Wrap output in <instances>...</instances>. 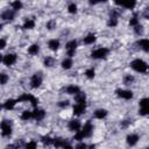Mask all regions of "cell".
I'll list each match as a JSON object with an SVG mask.
<instances>
[{"label": "cell", "instance_id": "6da1fadb", "mask_svg": "<svg viewBox=\"0 0 149 149\" xmlns=\"http://www.w3.org/2000/svg\"><path fill=\"white\" fill-rule=\"evenodd\" d=\"M92 132H93V125L91 123V121H87V122L84 125V127H83L81 129H79V130L76 132V134H74V140L81 141V140H84L85 137H88V136L92 134Z\"/></svg>", "mask_w": 149, "mask_h": 149}, {"label": "cell", "instance_id": "7a4b0ae2", "mask_svg": "<svg viewBox=\"0 0 149 149\" xmlns=\"http://www.w3.org/2000/svg\"><path fill=\"white\" fill-rule=\"evenodd\" d=\"M130 68H132L133 70H135L136 72H140V73H146V72L148 71V65H147V63H146L143 59H140V58H136V59L132 61Z\"/></svg>", "mask_w": 149, "mask_h": 149}, {"label": "cell", "instance_id": "3957f363", "mask_svg": "<svg viewBox=\"0 0 149 149\" xmlns=\"http://www.w3.org/2000/svg\"><path fill=\"white\" fill-rule=\"evenodd\" d=\"M0 129H1V134L5 137H8L12 135V122L10 120H2L0 122Z\"/></svg>", "mask_w": 149, "mask_h": 149}, {"label": "cell", "instance_id": "277c9868", "mask_svg": "<svg viewBox=\"0 0 149 149\" xmlns=\"http://www.w3.org/2000/svg\"><path fill=\"white\" fill-rule=\"evenodd\" d=\"M42 81H43V76H42V72H35L33 76H31V79H30V86L33 88H37L42 85Z\"/></svg>", "mask_w": 149, "mask_h": 149}, {"label": "cell", "instance_id": "5b68a950", "mask_svg": "<svg viewBox=\"0 0 149 149\" xmlns=\"http://www.w3.org/2000/svg\"><path fill=\"white\" fill-rule=\"evenodd\" d=\"M108 52L109 51H108L107 48H98V49H95L94 51L91 52V57L94 58V59H102V58H106Z\"/></svg>", "mask_w": 149, "mask_h": 149}, {"label": "cell", "instance_id": "8992f818", "mask_svg": "<svg viewBox=\"0 0 149 149\" xmlns=\"http://www.w3.org/2000/svg\"><path fill=\"white\" fill-rule=\"evenodd\" d=\"M16 101H17V102H19V101H29L34 107H37V104H38V99L35 98L33 94H28V93H24V94L20 95Z\"/></svg>", "mask_w": 149, "mask_h": 149}, {"label": "cell", "instance_id": "52a82bcc", "mask_svg": "<svg viewBox=\"0 0 149 149\" xmlns=\"http://www.w3.org/2000/svg\"><path fill=\"white\" fill-rule=\"evenodd\" d=\"M140 115H148L149 113V99L148 98H143L140 100V111H139Z\"/></svg>", "mask_w": 149, "mask_h": 149}, {"label": "cell", "instance_id": "ba28073f", "mask_svg": "<svg viewBox=\"0 0 149 149\" xmlns=\"http://www.w3.org/2000/svg\"><path fill=\"white\" fill-rule=\"evenodd\" d=\"M115 93H116V95L119 98H122L125 100H129V99L133 98V92L130 90H121V88H118L115 91Z\"/></svg>", "mask_w": 149, "mask_h": 149}, {"label": "cell", "instance_id": "9c48e42d", "mask_svg": "<svg viewBox=\"0 0 149 149\" xmlns=\"http://www.w3.org/2000/svg\"><path fill=\"white\" fill-rule=\"evenodd\" d=\"M76 48H77V41L76 40H71L66 43L65 45V49H66V52H68V56L72 57L74 55V51H76Z\"/></svg>", "mask_w": 149, "mask_h": 149}, {"label": "cell", "instance_id": "30bf717a", "mask_svg": "<svg viewBox=\"0 0 149 149\" xmlns=\"http://www.w3.org/2000/svg\"><path fill=\"white\" fill-rule=\"evenodd\" d=\"M2 62H3L5 65L10 66V65H13V64L16 62V55H15V54H7V55L3 56Z\"/></svg>", "mask_w": 149, "mask_h": 149}, {"label": "cell", "instance_id": "8fae6325", "mask_svg": "<svg viewBox=\"0 0 149 149\" xmlns=\"http://www.w3.org/2000/svg\"><path fill=\"white\" fill-rule=\"evenodd\" d=\"M69 129L71 130V132H77V130H79L80 128H81V123H80V121L78 120V119H73V120H71L70 122H69Z\"/></svg>", "mask_w": 149, "mask_h": 149}, {"label": "cell", "instance_id": "7c38bea8", "mask_svg": "<svg viewBox=\"0 0 149 149\" xmlns=\"http://www.w3.org/2000/svg\"><path fill=\"white\" fill-rule=\"evenodd\" d=\"M31 113H33V119H35V120H37V121L44 119V116H45V112H44L43 109H41V108H36V107H35V109H34Z\"/></svg>", "mask_w": 149, "mask_h": 149}, {"label": "cell", "instance_id": "4fadbf2b", "mask_svg": "<svg viewBox=\"0 0 149 149\" xmlns=\"http://www.w3.org/2000/svg\"><path fill=\"white\" fill-rule=\"evenodd\" d=\"M85 109H86V106L85 104H76L73 106V114L74 115H81L83 113H85Z\"/></svg>", "mask_w": 149, "mask_h": 149}, {"label": "cell", "instance_id": "5bb4252c", "mask_svg": "<svg viewBox=\"0 0 149 149\" xmlns=\"http://www.w3.org/2000/svg\"><path fill=\"white\" fill-rule=\"evenodd\" d=\"M139 140H140V137H139V135H137V134H129V135L127 136V139H126L127 144H128V146H130V147L135 146V144L139 142Z\"/></svg>", "mask_w": 149, "mask_h": 149}, {"label": "cell", "instance_id": "9a60e30c", "mask_svg": "<svg viewBox=\"0 0 149 149\" xmlns=\"http://www.w3.org/2000/svg\"><path fill=\"white\" fill-rule=\"evenodd\" d=\"M14 16H15L14 10H9V9L5 10V12L1 14V19L6 20V21H12V20L14 19Z\"/></svg>", "mask_w": 149, "mask_h": 149}, {"label": "cell", "instance_id": "2e32d148", "mask_svg": "<svg viewBox=\"0 0 149 149\" xmlns=\"http://www.w3.org/2000/svg\"><path fill=\"white\" fill-rule=\"evenodd\" d=\"M59 45H61V43H59V41H58V40H56V38L50 40V41L48 42V47H49V49H50V50H52V51L58 50Z\"/></svg>", "mask_w": 149, "mask_h": 149}, {"label": "cell", "instance_id": "e0dca14e", "mask_svg": "<svg viewBox=\"0 0 149 149\" xmlns=\"http://www.w3.org/2000/svg\"><path fill=\"white\" fill-rule=\"evenodd\" d=\"M17 101L16 100H14V99H7L5 102H3V108L5 109H7V111H9V109H13L14 107H15V104H16Z\"/></svg>", "mask_w": 149, "mask_h": 149}, {"label": "cell", "instance_id": "ac0fdd59", "mask_svg": "<svg viewBox=\"0 0 149 149\" xmlns=\"http://www.w3.org/2000/svg\"><path fill=\"white\" fill-rule=\"evenodd\" d=\"M137 44L140 45V48L143 50V51H148L149 50V40H147V38H141L139 42H137Z\"/></svg>", "mask_w": 149, "mask_h": 149}, {"label": "cell", "instance_id": "d6986e66", "mask_svg": "<svg viewBox=\"0 0 149 149\" xmlns=\"http://www.w3.org/2000/svg\"><path fill=\"white\" fill-rule=\"evenodd\" d=\"M62 68L64 69V70H69V69H71L72 68V65H73V62H72V58L71 57H68V58H65V59H63V62H62Z\"/></svg>", "mask_w": 149, "mask_h": 149}, {"label": "cell", "instance_id": "ffe728a7", "mask_svg": "<svg viewBox=\"0 0 149 149\" xmlns=\"http://www.w3.org/2000/svg\"><path fill=\"white\" fill-rule=\"evenodd\" d=\"M65 92L68 94H77L78 92H80V88L76 85H69L66 88H65Z\"/></svg>", "mask_w": 149, "mask_h": 149}, {"label": "cell", "instance_id": "44dd1931", "mask_svg": "<svg viewBox=\"0 0 149 149\" xmlns=\"http://www.w3.org/2000/svg\"><path fill=\"white\" fill-rule=\"evenodd\" d=\"M74 99H76V102H78V104H85L86 95L83 92H78L77 94H74Z\"/></svg>", "mask_w": 149, "mask_h": 149}, {"label": "cell", "instance_id": "7402d4cb", "mask_svg": "<svg viewBox=\"0 0 149 149\" xmlns=\"http://www.w3.org/2000/svg\"><path fill=\"white\" fill-rule=\"evenodd\" d=\"M107 113H108V112H107L106 109L99 108V109H97V111L94 112V118H97V119H104V118H106Z\"/></svg>", "mask_w": 149, "mask_h": 149}, {"label": "cell", "instance_id": "603a6c76", "mask_svg": "<svg viewBox=\"0 0 149 149\" xmlns=\"http://www.w3.org/2000/svg\"><path fill=\"white\" fill-rule=\"evenodd\" d=\"M135 6H136V0H123L122 2V7L127 9H133Z\"/></svg>", "mask_w": 149, "mask_h": 149}, {"label": "cell", "instance_id": "cb8c5ba5", "mask_svg": "<svg viewBox=\"0 0 149 149\" xmlns=\"http://www.w3.org/2000/svg\"><path fill=\"white\" fill-rule=\"evenodd\" d=\"M95 40H97V37H95L94 34H88L87 36L84 37V43L85 44H92V43L95 42Z\"/></svg>", "mask_w": 149, "mask_h": 149}, {"label": "cell", "instance_id": "d4e9b609", "mask_svg": "<svg viewBox=\"0 0 149 149\" xmlns=\"http://www.w3.org/2000/svg\"><path fill=\"white\" fill-rule=\"evenodd\" d=\"M40 51V45L38 44H31L28 48V54L29 55H37Z\"/></svg>", "mask_w": 149, "mask_h": 149}, {"label": "cell", "instance_id": "484cf974", "mask_svg": "<svg viewBox=\"0 0 149 149\" xmlns=\"http://www.w3.org/2000/svg\"><path fill=\"white\" fill-rule=\"evenodd\" d=\"M35 27V21L33 19H27L23 23V29H33Z\"/></svg>", "mask_w": 149, "mask_h": 149}, {"label": "cell", "instance_id": "4316f807", "mask_svg": "<svg viewBox=\"0 0 149 149\" xmlns=\"http://www.w3.org/2000/svg\"><path fill=\"white\" fill-rule=\"evenodd\" d=\"M10 6H12V8H13L14 10H20L23 5H22V2H21L20 0H14V1L10 3Z\"/></svg>", "mask_w": 149, "mask_h": 149}, {"label": "cell", "instance_id": "83f0119b", "mask_svg": "<svg viewBox=\"0 0 149 149\" xmlns=\"http://www.w3.org/2000/svg\"><path fill=\"white\" fill-rule=\"evenodd\" d=\"M33 118V113L30 112V111H24V112H22V114H21V119L23 120V121H28V120H30Z\"/></svg>", "mask_w": 149, "mask_h": 149}, {"label": "cell", "instance_id": "f1b7e54d", "mask_svg": "<svg viewBox=\"0 0 149 149\" xmlns=\"http://www.w3.org/2000/svg\"><path fill=\"white\" fill-rule=\"evenodd\" d=\"M107 24H108V27H115V26L118 24V17L115 16V14H114V15H112V16L109 17V20H108Z\"/></svg>", "mask_w": 149, "mask_h": 149}, {"label": "cell", "instance_id": "f546056e", "mask_svg": "<svg viewBox=\"0 0 149 149\" xmlns=\"http://www.w3.org/2000/svg\"><path fill=\"white\" fill-rule=\"evenodd\" d=\"M54 63H55V58H54V57H51V56H48V57L44 59V65H45L47 68L52 66V65H54Z\"/></svg>", "mask_w": 149, "mask_h": 149}, {"label": "cell", "instance_id": "4dcf8cb0", "mask_svg": "<svg viewBox=\"0 0 149 149\" xmlns=\"http://www.w3.org/2000/svg\"><path fill=\"white\" fill-rule=\"evenodd\" d=\"M85 76L88 78V79H93L94 78V76H95V71H94V69H87L86 71H85Z\"/></svg>", "mask_w": 149, "mask_h": 149}, {"label": "cell", "instance_id": "1f68e13d", "mask_svg": "<svg viewBox=\"0 0 149 149\" xmlns=\"http://www.w3.org/2000/svg\"><path fill=\"white\" fill-rule=\"evenodd\" d=\"M8 81V76L5 72H0V85H5Z\"/></svg>", "mask_w": 149, "mask_h": 149}, {"label": "cell", "instance_id": "d6a6232c", "mask_svg": "<svg viewBox=\"0 0 149 149\" xmlns=\"http://www.w3.org/2000/svg\"><path fill=\"white\" fill-rule=\"evenodd\" d=\"M52 140H54V139H51L50 136H42V137H41V141L43 142V144H47V146L52 144Z\"/></svg>", "mask_w": 149, "mask_h": 149}, {"label": "cell", "instance_id": "836d02e7", "mask_svg": "<svg viewBox=\"0 0 149 149\" xmlns=\"http://www.w3.org/2000/svg\"><path fill=\"white\" fill-rule=\"evenodd\" d=\"M68 12H69L70 14H76V13H77V6H76L74 3H70V5L68 6Z\"/></svg>", "mask_w": 149, "mask_h": 149}, {"label": "cell", "instance_id": "e575fe53", "mask_svg": "<svg viewBox=\"0 0 149 149\" xmlns=\"http://www.w3.org/2000/svg\"><path fill=\"white\" fill-rule=\"evenodd\" d=\"M133 81H134V77L130 76V74H127V76L123 78V83H125L126 85H129V84H132Z\"/></svg>", "mask_w": 149, "mask_h": 149}, {"label": "cell", "instance_id": "d590c367", "mask_svg": "<svg viewBox=\"0 0 149 149\" xmlns=\"http://www.w3.org/2000/svg\"><path fill=\"white\" fill-rule=\"evenodd\" d=\"M129 24L132 26V27H135V26H137L139 24V19H137V16L135 15V16H133L130 20H129Z\"/></svg>", "mask_w": 149, "mask_h": 149}, {"label": "cell", "instance_id": "8d00e7d4", "mask_svg": "<svg viewBox=\"0 0 149 149\" xmlns=\"http://www.w3.org/2000/svg\"><path fill=\"white\" fill-rule=\"evenodd\" d=\"M36 146H37V143L35 141H29L24 147L28 148V149H34V148H36Z\"/></svg>", "mask_w": 149, "mask_h": 149}, {"label": "cell", "instance_id": "74e56055", "mask_svg": "<svg viewBox=\"0 0 149 149\" xmlns=\"http://www.w3.org/2000/svg\"><path fill=\"white\" fill-rule=\"evenodd\" d=\"M55 26H56V22H55V21H49V22L47 23V28H48V29H50V30H51V29H54V27H55Z\"/></svg>", "mask_w": 149, "mask_h": 149}, {"label": "cell", "instance_id": "f35d334b", "mask_svg": "<svg viewBox=\"0 0 149 149\" xmlns=\"http://www.w3.org/2000/svg\"><path fill=\"white\" fill-rule=\"evenodd\" d=\"M134 29H135V33L136 34H142V26H140V24H137V26H135L134 27Z\"/></svg>", "mask_w": 149, "mask_h": 149}, {"label": "cell", "instance_id": "ab89813d", "mask_svg": "<svg viewBox=\"0 0 149 149\" xmlns=\"http://www.w3.org/2000/svg\"><path fill=\"white\" fill-rule=\"evenodd\" d=\"M6 40L5 38H0V50H2V49H5L6 48Z\"/></svg>", "mask_w": 149, "mask_h": 149}, {"label": "cell", "instance_id": "60d3db41", "mask_svg": "<svg viewBox=\"0 0 149 149\" xmlns=\"http://www.w3.org/2000/svg\"><path fill=\"white\" fill-rule=\"evenodd\" d=\"M58 106H59V107H68V106H69V101H68V100H65V101H59V102H58Z\"/></svg>", "mask_w": 149, "mask_h": 149}, {"label": "cell", "instance_id": "b9f144b4", "mask_svg": "<svg viewBox=\"0 0 149 149\" xmlns=\"http://www.w3.org/2000/svg\"><path fill=\"white\" fill-rule=\"evenodd\" d=\"M105 1H107V0H88V2H90L91 5H95V3H99V2H105Z\"/></svg>", "mask_w": 149, "mask_h": 149}, {"label": "cell", "instance_id": "7bdbcfd3", "mask_svg": "<svg viewBox=\"0 0 149 149\" xmlns=\"http://www.w3.org/2000/svg\"><path fill=\"white\" fill-rule=\"evenodd\" d=\"M129 123H130V121H129V120H123V121L121 122V127H127Z\"/></svg>", "mask_w": 149, "mask_h": 149}, {"label": "cell", "instance_id": "ee69618b", "mask_svg": "<svg viewBox=\"0 0 149 149\" xmlns=\"http://www.w3.org/2000/svg\"><path fill=\"white\" fill-rule=\"evenodd\" d=\"M86 147H87V146H86L85 143H79V144H78L76 148H86Z\"/></svg>", "mask_w": 149, "mask_h": 149}, {"label": "cell", "instance_id": "f6af8a7d", "mask_svg": "<svg viewBox=\"0 0 149 149\" xmlns=\"http://www.w3.org/2000/svg\"><path fill=\"white\" fill-rule=\"evenodd\" d=\"M2 58H3V56H2V55H1V54H0V63H1V62H2Z\"/></svg>", "mask_w": 149, "mask_h": 149}, {"label": "cell", "instance_id": "bcb514c9", "mask_svg": "<svg viewBox=\"0 0 149 149\" xmlns=\"http://www.w3.org/2000/svg\"><path fill=\"white\" fill-rule=\"evenodd\" d=\"M1 27H2V24H1V23H0V29H1Z\"/></svg>", "mask_w": 149, "mask_h": 149}]
</instances>
